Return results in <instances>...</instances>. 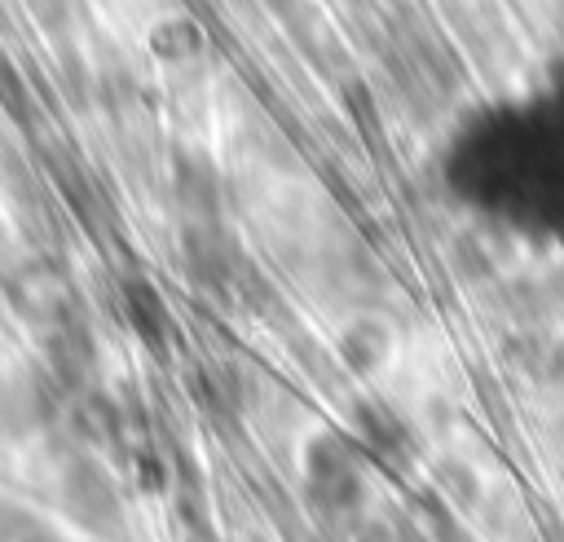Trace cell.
Returning a JSON list of instances; mask_svg holds the SVG:
<instances>
[{"label":"cell","mask_w":564,"mask_h":542,"mask_svg":"<svg viewBox=\"0 0 564 542\" xmlns=\"http://www.w3.org/2000/svg\"><path fill=\"white\" fill-rule=\"evenodd\" d=\"M172 181H176V194L189 212H212L216 207V167L198 150H176Z\"/></svg>","instance_id":"obj_1"},{"label":"cell","mask_w":564,"mask_h":542,"mask_svg":"<svg viewBox=\"0 0 564 542\" xmlns=\"http://www.w3.org/2000/svg\"><path fill=\"white\" fill-rule=\"evenodd\" d=\"M150 48L163 62H185V57H194L203 48V26L194 18H185V13L163 18V22L150 26Z\"/></svg>","instance_id":"obj_2"},{"label":"cell","mask_w":564,"mask_h":542,"mask_svg":"<svg viewBox=\"0 0 564 542\" xmlns=\"http://www.w3.org/2000/svg\"><path fill=\"white\" fill-rule=\"evenodd\" d=\"M0 106L9 110L13 123H31V84L4 53H0Z\"/></svg>","instance_id":"obj_3"},{"label":"cell","mask_w":564,"mask_h":542,"mask_svg":"<svg viewBox=\"0 0 564 542\" xmlns=\"http://www.w3.org/2000/svg\"><path fill=\"white\" fill-rule=\"evenodd\" d=\"M128 308H132V322L141 326V335L150 344H159V330H163V304H159V295L145 282H128Z\"/></svg>","instance_id":"obj_4"},{"label":"cell","mask_w":564,"mask_h":542,"mask_svg":"<svg viewBox=\"0 0 564 542\" xmlns=\"http://www.w3.org/2000/svg\"><path fill=\"white\" fill-rule=\"evenodd\" d=\"M31 9V18L44 26V31H62L70 22V0H22Z\"/></svg>","instance_id":"obj_5"},{"label":"cell","mask_w":564,"mask_h":542,"mask_svg":"<svg viewBox=\"0 0 564 542\" xmlns=\"http://www.w3.org/2000/svg\"><path fill=\"white\" fill-rule=\"evenodd\" d=\"M269 13H278V18H291L295 9H304V0H260Z\"/></svg>","instance_id":"obj_6"}]
</instances>
